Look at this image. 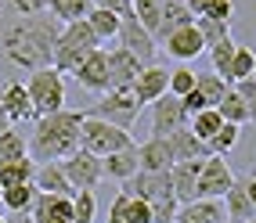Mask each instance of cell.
<instances>
[{
	"instance_id": "cell-1",
	"label": "cell",
	"mask_w": 256,
	"mask_h": 223,
	"mask_svg": "<svg viewBox=\"0 0 256 223\" xmlns=\"http://www.w3.org/2000/svg\"><path fill=\"white\" fill-rule=\"evenodd\" d=\"M65 22H58L54 14H29V18L8 22L0 29V47H4L8 61H14L26 72H36V68L50 65L54 54V40L62 32Z\"/></svg>"
},
{
	"instance_id": "cell-2",
	"label": "cell",
	"mask_w": 256,
	"mask_h": 223,
	"mask_svg": "<svg viewBox=\"0 0 256 223\" xmlns=\"http://www.w3.org/2000/svg\"><path fill=\"white\" fill-rule=\"evenodd\" d=\"M80 123L83 112H54V115H40L36 119V133L29 137V159L44 166V162H62L65 155H72L80 148Z\"/></svg>"
},
{
	"instance_id": "cell-3",
	"label": "cell",
	"mask_w": 256,
	"mask_h": 223,
	"mask_svg": "<svg viewBox=\"0 0 256 223\" xmlns=\"http://www.w3.org/2000/svg\"><path fill=\"white\" fill-rule=\"evenodd\" d=\"M98 36L90 32L87 18H80V22H65L62 32H58V40H54V54H50V65L58 68L62 76H72L76 68L87 61L90 50H98Z\"/></svg>"
},
{
	"instance_id": "cell-4",
	"label": "cell",
	"mask_w": 256,
	"mask_h": 223,
	"mask_svg": "<svg viewBox=\"0 0 256 223\" xmlns=\"http://www.w3.org/2000/svg\"><path fill=\"white\" fill-rule=\"evenodd\" d=\"M26 94L32 101V112L40 115H54L65 108V76L58 72L54 65H47V68H36V72H29L26 79Z\"/></svg>"
},
{
	"instance_id": "cell-5",
	"label": "cell",
	"mask_w": 256,
	"mask_h": 223,
	"mask_svg": "<svg viewBox=\"0 0 256 223\" xmlns=\"http://www.w3.org/2000/svg\"><path fill=\"white\" fill-rule=\"evenodd\" d=\"M134 144V137L126 130H119L112 123H105V119H94V115H83L80 123V148L90 151L94 159H108L112 151Z\"/></svg>"
},
{
	"instance_id": "cell-6",
	"label": "cell",
	"mask_w": 256,
	"mask_h": 223,
	"mask_svg": "<svg viewBox=\"0 0 256 223\" xmlns=\"http://www.w3.org/2000/svg\"><path fill=\"white\" fill-rule=\"evenodd\" d=\"M87 115L105 119V123H112V126L130 133V126L138 123V115H141V105H138V97H134V90H108V94L98 97V105Z\"/></svg>"
},
{
	"instance_id": "cell-7",
	"label": "cell",
	"mask_w": 256,
	"mask_h": 223,
	"mask_svg": "<svg viewBox=\"0 0 256 223\" xmlns=\"http://www.w3.org/2000/svg\"><path fill=\"white\" fill-rule=\"evenodd\" d=\"M119 47L126 50V54H134L141 65H156V54H159V43H156V36H152V32L134 18V11L130 14H119Z\"/></svg>"
},
{
	"instance_id": "cell-8",
	"label": "cell",
	"mask_w": 256,
	"mask_h": 223,
	"mask_svg": "<svg viewBox=\"0 0 256 223\" xmlns=\"http://www.w3.org/2000/svg\"><path fill=\"white\" fill-rule=\"evenodd\" d=\"M62 173H65V180L72 184V191H94V187L105 180V169H101V159H94L90 151H83V148H76L72 155H65L62 162Z\"/></svg>"
},
{
	"instance_id": "cell-9",
	"label": "cell",
	"mask_w": 256,
	"mask_h": 223,
	"mask_svg": "<svg viewBox=\"0 0 256 223\" xmlns=\"http://www.w3.org/2000/svg\"><path fill=\"white\" fill-rule=\"evenodd\" d=\"M234 184V173L224 155H210L198 166V180H195V198H224V191Z\"/></svg>"
},
{
	"instance_id": "cell-10",
	"label": "cell",
	"mask_w": 256,
	"mask_h": 223,
	"mask_svg": "<svg viewBox=\"0 0 256 223\" xmlns=\"http://www.w3.org/2000/svg\"><path fill=\"white\" fill-rule=\"evenodd\" d=\"M188 126V112L180 105V97L162 94L159 101H152V137H170Z\"/></svg>"
},
{
	"instance_id": "cell-11",
	"label": "cell",
	"mask_w": 256,
	"mask_h": 223,
	"mask_svg": "<svg viewBox=\"0 0 256 223\" xmlns=\"http://www.w3.org/2000/svg\"><path fill=\"white\" fill-rule=\"evenodd\" d=\"M130 195L144 198L148 205L156 202H177L174 198V184H170V169H162V173H144V169H138V173L130 177Z\"/></svg>"
},
{
	"instance_id": "cell-12",
	"label": "cell",
	"mask_w": 256,
	"mask_h": 223,
	"mask_svg": "<svg viewBox=\"0 0 256 223\" xmlns=\"http://www.w3.org/2000/svg\"><path fill=\"white\" fill-rule=\"evenodd\" d=\"M76 83L83 90H90V94H108V50H90L87 54V61H83L80 68H76Z\"/></svg>"
},
{
	"instance_id": "cell-13",
	"label": "cell",
	"mask_w": 256,
	"mask_h": 223,
	"mask_svg": "<svg viewBox=\"0 0 256 223\" xmlns=\"http://www.w3.org/2000/svg\"><path fill=\"white\" fill-rule=\"evenodd\" d=\"M141 68L144 65L134 58V54H126L123 47L108 50V90H130L134 83H138Z\"/></svg>"
},
{
	"instance_id": "cell-14",
	"label": "cell",
	"mask_w": 256,
	"mask_h": 223,
	"mask_svg": "<svg viewBox=\"0 0 256 223\" xmlns=\"http://www.w3.org/2000/svg\"><path fill=\"white\" fill-rule=\"evenodd\" d=\"M134 97H138V105H152V101H159L162 94H170V72L162 65H144L138 83H134Z\"/></svg>"
},
{
	"instance_id": "cell-15",
	"label": "cell",
	"mask_w": 256,
	"mask_h": 223,
	"mask_svg": "<svg viewBox=\"0 0 256 223\" xmlns=\"http://www.w3.org/2000/svg\"><path fill=\"white\" fill-rule=\"evenodd\" d=\"M32 223H72V198H62V195H36L29 209Z\"/></svg>"
},
{
	"instance_id": "cell-16",
	"label": "cell",
	"mask_w": 256,
	"mask_h": 223,
	"mask_svg": "<svg viewBox=\"0 0 256 223\" xmlns=\"http://www.w3.org/2000/svg\"><path fill=\"white\" fill-rule=\"evenodd\" d=\"M0 108H4V115H8L11 126L36 119V112H32V101H29V94H26V83H18V79L4 87V94H0Z\"/></svg>"
},
{
	"instance_id": "cell-17",
	"label": "cell",
	"mask_w": 256,
	"mask_h": 223,
	"mask_svg": "<svg viewBox=\"0 0 256 223\" xmlns=\"http://www.w3.org/2000/svg\"><path fill=\"white\" fill-rule=\"evenodd\" d=\"M174 223H228L224 216V202L220 198H195L177 209V220Z\"/></svg>"
},
{
	"instance_id": "cell-18",
	"label": "cell",
	"mask_w": 256,
	"mask_h": 223,
	"mask_svg": "<svg viewBox=\"0 0 256 223\" xmlns=\"http://www.w3.org/2000/svg\"><path fill=\"white\" fill-rule=\"evenodd\" d=\"M162 43H166V54H170V58H177V61H192V58H198L202 50H206V43H202L195 22H192V25H184V29H177V32H170Z\"/></svg>"
},
{
	"instance_id": "cell-19",
	"label": "cell",
	"mask_w": 256,
	"mask_h": 223,
	"mask_svg": "<svg viewBox=\"0 0 256 223\" xmlns=\"http://www.w3.org/2000/svg\"><path fill=\"white\" fill-rule=\"evenodd\" d=\"M166 144H170V151H174V162H202V159H210V144H202L188 126L177 130V133H170Z\"/></svg>"
},
{
	"instance_id": "cell-20",
	"label": "cell",
	"mask_w": 256,
	"mask_h": 223,
	"mask_svg": "<svg viewBox=\"0 0 256 223\" xmlns=\"http://www.w3.org/2000/svg\"><path fill=\"white\" fill-rule=\"evenodd\" d=\"M138 162L144 173H162L174 166V151H170L166 137H148L144 144H138Z\"/></svg>"
},
{
	"instance_id": "cell-21",
	"label": "cell",
	"mask_w": 256,
	"mask_h": 223,
	"mask_svg": "<svg viewBox=\"0 0 256 223\" xmlns=\"http://www.w3.org/2000/svg\"><path fill=\"white\" fill-rule=\"evenodd\" d=\"M202 162H206V159H202ZM202 162H174V166H170V184H174L177 205L195 202V180H198V166Z\"/></svg>"
},
{
	"instance_id": "cell-22",
	"label": "cell",
	"mask_w": 256,
	"mask_h": 223,
	"mask_svg": "<svg viewBox=\"0 0 256 223\" xmlns=\"http://www.w3.org/2000/svg\"><path fill=\"white\" fill-rule=\"evenodd\" d=\"M32 187H36V191H44V195H62V198H72V195H76L72 184L65 180V173H62L58 162L36 166V173H32Z\"/></svg>"
},
{
	"instance_id": "cell-23",
	"label": "cell",
	"mask_w": 256,
	"mask_h": 223,
	"mask_svg": "<svg viewBox=\"0 0 256 223\" xmlns=\"http://www.w3.org/2000/svg\"><path fill=\"white\" fill-rule=\"evenodd\" d=\"M101 169H105V177L123 180V184H126V180L141 169V162H138V144H126V148L112 151L108 159H101Z\"/></svg>"
},
{
	"instance_id": "cell-24",
	"label": "cell",
	"mask_w": 256,
	"mask_h": 223,
	"mask_svg": "<svg viewBox=\"0 0 256 223\" xmlns=\"http://www.w3.org/2000/svg\"><path fill=\"white\" fill-rule=\"evenodd\" d=\"M224 216H228V223H249L252 216H256V209H252V202L246 198V191H242V180H234L228 191H224Z\"/></svg>"
},
{
	"instance_id": "cell-25",
	"label": "cell",
	"mask_w": 256,
	"mask_h": 223,
	"mask_svg": "<svg viewBox=\"0 0 256 223\" xmlns=\"http://www.w3.org/2000/svg\"><path fill=\"white\" fill-rule=\"evenodd\" d=\"M195 14L188 11V4H177V0H162V18H159V32H156V43L166 40L170 32H177L184 25H192Z\"/></svg>"
},
{
	"instance_id": "cell-26",
	"label": "cell",
	"mask_w": 256,
	"mask_h": 223,
	"mask_svg": "<svg viewBox=\"0 0 256 223\" xmlns=\"http://www.w3.org/2000/svg\"><path fill=\"white\" fill-rule=\"evenodd\" d=\"M87 25H90V32L98 36V43H105V40H116V36H119V14H116V11L90 7V14H87Z\"/></svg>"
},
{
	"instance_id": "cell-27",
	"label": "cell",
	"mask_w": 256,
	"mask_h": 223,
	"mask_svg": "<svg viewBox=\"0 0 256 223\" xmlns=\"http://www.w3.org/2000/svg\"><path fill=\"white\" fill-rule=\"evenodd\" d=\"M22 159H29V144L14 126H8L0 133V166L4 162H22Z\"/></svg>"
},
{
	"instance_id": "cell-28",
	"label": "cell",
	"mask_w": 256,
	"mask_h": 223,
	"mask_svg": "<svg viewBox=\"0 0 256 223\" xmlns=\"http://www.w3.org/2000/svg\"><path fill=\"white\" fill-rule=\"evenodd\" d=\"M32 173H36V162L32 159L4 162L0 166V191H4V187H18V184H32Z\"/></svg>"
},
{
	"instance_id": "cell-29",
	"label": "cell",
	"mask_w": 256,
	"mask_h": 223,
	"mask_svg": "<svg viewBox=\"0 0 256 223\" xmlns=\"http://www.w3.org/2000/svg\"><path fill=\"white\" fill-rule=\"evenodd\" d=\"M36 195L40 191L32 184H18V187H4V191H0V202H4L11 213H29L32 202H36Z\"/></svg>"
},
{
	"instance_id": "cell-30",
	"label": "cell",
	"mask_w": 256,
	"mask_h": 223,
	"mask_svg": "<svg viewBox=\"0 0 256 223\" xmlns=\"http://www.w3.org/2000/svg\"><path fill=\"white\" fill-rule=\"evenodd\" d=\"M188 123H192L188 130H192L202 144H210V141H213V133H216L220 126H224V119H220V112H216V108H202L198 115H192V119H188Z\"/></svg>"
},
{
	"instance_id": "cell-31",
	"label": "cell",
	"mask_w": 256,
	"mask_h": 223,
	"mask_svg": "<svg viewBox=\"0 0 256 223\" xmlns=\"http://www.w3.org/2000/svg\"><path fill=\"white\" fill-rule=\"evenodd\" d=\"M216 112H220V119L224 123H231V126H246L249 123V112H246V101L234 94V87H228V94L220 97V105H216Z\"/></svg>"
},
{
	"instance_id": "cell-32",
	"label": "cell",
	"mask_w": 256,
	"mask_h": 223,
	"mask_svg": "<svg viewBox=\"0 0 256 223\" xmlns=\"http://www.w3.org/2000/svg\"><path fill=\"white\" fill-rule=\"evenodd\" d=\"M234 47H238V43H234L231 36L210 47V61H213V76H220V79H224V83H231V58H234Z\"/></svg>"
},
{
	"instance_id": "cell-33",
	"label": "cell",
	"mask_w": 256,
	"mask_h": 223,
	"mask_svg": "<svg viewBox=\"0 0 256 223\" xmlns=\"http://www.w3.org/2000/svg\"><path fill=\"white\" fill-rule=\"evenodd\" d=\"M90 0H50V14H54L58 22H80V18H87L90 14Z\"/></svg>"
},
{
	"instance_id": "cell-34",
	"label": "cell",
	"mask_w": 256,
	"mask_h": 223,
	"mask_svg": "<svg viewBox=\"0 0 256 223\" xmlns=\"http://www.w3.org/2000/svg\"><path fill=\"white\" fill-rule=\"evenodd\" d=\"M130 7H134V18L156 36V32H159V18H162V0H130Z\"/></svg>"
},
{
	"instance_id": "cell-35",
	"label": "cell",
	"mask_w": 256,
	"mask_h": 223,
	"mask_svg": "<svg viewBox=\"0 0 256 223\" xmlns=\"http://www.w3.org/2000/svg\"><path fill=\"white\" fill-rule=\"evenodd\" d=\"M228 87H231V83H224V79L213 76V72L195 79V94H198L202 101H206V108H216V105H220V97L228 94Z\"/></svg>"
},
{
	"instance_id": "cell-36",
	"label": "cell",
	"mask_w": 256,
	"mask_h": 223,
	"mask_svg": "<svg viewBox=\"0 0 256 223\" xmlns=\"http://www.w3.org/2000/svg\"><path fill=\"white\" fill-rule=\"evenodd\" d=\"M195 29H198V36H202V43H206V50L213 47V43H220V40H228L231 36V22H213V18H195Z\"/></svg>"
},
{
	"instance_id": "cell-37",
	"label": "cell",
	"mask_w": 256,
	"mask_h": 223,
	"mask_svg": "<svg viewBox=\"0 0 256 223\" xmlns=\"http://www.w3.org/2000/svg\"><path fill=\"white\" fill-rule=\"evenodd\" d=\"M252 68H256V50H252V47H234V58H231V83L249 79Z\"/></svg>"
},
{
	"instance_id": "cell-38",
	"label": "cell",
	"mask_w": 256,
	"mask_h": 223,
	"mask_svg": "<svg viewBox=\"0 0 256 223\" xmlns=\"http://www.w3.org/2000/svg\"><path fill=\"white\" fill-rule=\"evenodd\" d=\"M94 216H98L94 191H76L72 195V223H94Z\"/></svg>"
},
{
	"instance_id": "cell-39",
	"label": "cell",
	"mask_w": 256,
	"mask_h": 223,
	"mask_svg": "<svg viewBox=\"0 0 256 223\" xmlns=\"http://www.w3.org/2000/svg\"><path fill=\"white\" fill-rule=\"evenodd\" d=\"M238 130H242V126H231V123L220 126L213 133V141H210V155H228V151L238 144Z\"/></svg>"
},
{
	"instance_id": "cell-40",
	"label": "cell",
	"mask_w": 256,
	"mask_h": 223,
	"mask_svg": "<svg viewBox=\"0 0 256 223\" xmlns=\"http://www.w3.org/2000/svg\"><path fill=\"white\" fill-rule=\"evenodd\" d=\"M195 72H192V68H174V72H170V94H174V97H184V94H192L195 90Z\"/></svg>"
},
{
	"instance_id": "cell-41",
	"label": "cell",
	"mask_w": 256,
	"mask_h": 223,
	"mask_svg": "<svg viewBox=\"0 0 256 223\" xmlns=\"http://www.w3.org/2000/svg\"><path fill=\"white\" fill-rule=\"evenodd\" d=\"M4 7L18 18H29V14H44L50 7V0H4Z\"/></svg>"
},
{
	"instance_id": "cell-42",
	"label": "cell",
	"mask_w": 256,
	"mask_h": 223,
	"mask_svg": "<svg viewBox=\"0 0 256 223\" xmlns=\"http://www.w3.org/2000/svg\"><path fill=\"white\" fill-rule=\"evenodd\" d=\"M234 87V94L246 101V112H249V123L256 126V83L252 79H238V83H231Z\"/></svg>"
},
{
	"instance_id": "cell-43",
	"label": "cell",
	"mask_w": 256,
	"mask_h": 223,
	"mask_svg": "<svg viewBox=\"0 0 256 223\" xmlns=\"http://www.w3.org/2000/svg\"><path fill=\"white\" fill-rule=\"evenodd\" d=\"M126 223H152V205L138 195H130L126 202Z\"/></svg>"
},
{
	"instance_id": "cell-44",
	"label": "cell",
	"mask_w": 256,
	"mask_h": 223,
	"mask_svg": "<svg viewBox=\"0 0 256 223\" xmlns=\"http://www.w3.org/2000/svg\"><path fill=\"white\" fill-rule=\"evenodd\" d=\"M234 14V0H213V4L206 7V14L202 18H213V22H231Z\"/></svg>"
},
{
	"instance_id": "cell-45",
	"label": "cell",
	"mask_w": 256,
	"mask_h": 223,
	"mask_svg": "<svg viewBox=\"0 0 256 223\" xmlns=\"http://www.w3.org/2000/svg\"><path fill=\"white\" fill-rule=\"evenodd\" d=\"M126 202H130V191H119L108 205V220L105 223H126Z\"/></svg>"
},
{
	"instance_id": "cell-46",
	"label": "cell",
	"mask_w": 256,
	"mask_h": 223,
	"mask_svg": "<svg viewBox=\"0 0 256 223\" xmlns=\"http://www.w3.org/2000/svg\"><path fill=\"white\" fill-rule=\"evenodd\" d=\"M94 7H105V11H116V14H130V0H90Z\"/></svg>"
},
{
	"instance_id": "cell-47",
	"label": "cell",
	"mask_w": 256,
	"mask_h": 223,
	"mask_svg": "<svg viewBox=\"0 0 256 223\" xmlns=\"http://www.w3.org/2000/svg\"><path fill=\"white\" fill-rule=\"evenodd\" d=\"M242 191H246V198L252 202V209H256V177H252V173L242 177Z\"/></svg>"
},
{
	"instance_id": "cell-48",
	"label": "cell",
	"mask_w": 256,
	"mask_h": 223,
	"mask_svg": "<svg viewBox=\"0 0 256 223\" xmlns=\"http://www.w3.org/2000/svg\"><path fill=\"white\" fill-rule=\"evenodd\" d=\"M184 4H188V11H192L195 18H198V14H206V7L213 4V0H184Z\"/></svg>"
},
{
	"instance_id": "cell-49",
	"label": "cell",
	"mask_w": 256,
	"mask_h": 223,
	"mask_svg": "<svg viewBox=\"0 0 256 223\" xmlns=\"http://www.w3.org/2000/svg\"><path fill=\"white\" fill-rule=\"evenodd\" d=\"M8 223H32V216H29V213H14Z\"/></svg>"
},
{
	"instance_id": "cell-50",
	"label": "cell",
	"mask_w": 256,
	"mask_h": 223,
	"mask_svg": "<svg viewBox=\"0 0 256 223\" xmlns=\"http://www.w3.org/2000/svg\"><path fill=\"white\" fill-rule=\"evenodd\" d=\"M8 126H11V123H8V115H4V108H0V133H4Z\"/></svg>"
},
{
	"instance_id": "cell-51",
	"label": "cell",
	"mask_w": 256,
	"mask_h": 223,
	"mask_svg": "<svg viewBox=\"0 0 256 223\" xmlns=\"http://www.w3.org/2000/svg\"><path fill=\"white\" fill-rule=\"evenodd\" d=\"M249 79H252V83H256V68H252V76H249Z\"/></svg>"
},
{
	"instance_id": "cell-52",
	"label": "cell",
	"mask_w": 256,
	"mask_h": 223,
	"mask_svg": "<svg viewBox=\"0 0 256 223\" xmlns=\"http://www.w3.org/2000/svg\"><path fill=\"white\" fill-rule=\"evenodd\" d=\"M0 223H8V216H0Z\"/></svg>"
},
{
	"instance_id": "cell-53",
	"label": "cell",
	"mask_w": 256,
	"mask_h": 223,
	"mask_svg": "<svg viewBox=\"0 0 256 223\" xmlns=\"http://www.w3.org/2000/svg\"><path fill=\"white\" fill-rule=\"evenodd\" d=\"M252 177H256V166H252Z\"/></svg>"
},
{
	"instance_id": "cell-54",
	"label": "cell",
	"mask_w": 256,
	"mask_h": 223,
	"mask_svg": "<svg viewBox=\"0 0 256 223\" xmlns=\"http://www.w3.org/2000/svg\"><path fill=\"white\" fill-rule=\"evenodd\" d=\"M249 223H256V216H252V220H249Z\"/></svg>"
},
{
	"instance_id": "cell-55",
	"label": "cell",
	"mask_w": 256,
	"mask_h": 223,
	"mask_svg": "<svg viewBox=\"0 0 256 223\" xmlns=\"http://www.w3.org/2000/svg\"><path fill=\"white\" fill-rule=\"evenodd\" d=\"M177 4H184V0H177Z\"/></svg>"
}]
</instances>
